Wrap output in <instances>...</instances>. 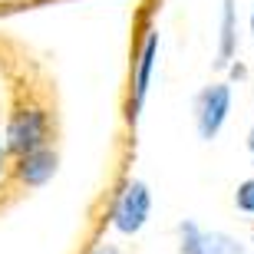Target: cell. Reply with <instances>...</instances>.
Instances as JSON below:
<instances>
[{"mask_svg": "<svg viewBox=\"0 0 254 254\" xmlns=\"http://www.w3.org/2000/svg\"><path fill=\"white\" fill-rule=\"evenodd\" d=\"M238 53V17H235V0L221 3V40H218V66H228Z\"/></svg>", "mask_w": 254, "mask_h": 254, "instance_id": "obj_7", "label": "cell"}, {"mask_svg": "<svg viewBox=\"0 0 254 254\" xmlns=\"http://www.w3.org/2000/svg\"><path fill=\"white\" fill-rule=\"evenodd\" d=\"M93 254H119V248H116V245H99Z\"/></svg>", "mask_w": 254, "mask_h": 254, "instance_id": "obj_9", "label": "cell"}, {"mask_svg": "<svg viewBox=\"0 0 254 254\" xmlns=\"http://www.w3.org/2000/svg\"><path fill=\"white\" fill-rule=\"evenodd\" d=\"M149 211H152V191H149V185L139 182V179L126 182L123 195L116 198V208H113L116 231H123V235H139L142 225L149 221Z\"/></svg>", "mask_w": 254, "mask_h": 254, "instance_id": "obj_2", "label": "cell"}, {"mask_svg": "<svg viewBox=\"0 0 254 254\" xmlns=\"http://www.w3.org/2000/svg\"><path fill=\"white\" fill-rule=\"evenodd\" d=\"M155 63H159V30H149L145 40H142L139 57H135V73H132V103H129V119H132V123L139 119L142 106H145V96H149Z\"/></svg>", "mask_w": 254, "mask_h": 254, "instance_id": "obj_4", "label": "cell"}, {"mask_svg": "<svg viewBox=\"0 0 254 254\" xmlns=\"http://www.w3.org/2000/svg\"><path fill=\"white\" fill-rule=\"evenodd\" d=\"M50 142V116L40 106H23L10 116L7 132H3V145L13 155H30L37 149H47Z\"/></svg>", "mask_w": 254, "mask_h": 254, "instance_id": "obj_1", "label": "cell"}, {"mask_svg": "<svg viewBox=\"0 0 254 254\" xmlns=\"http://www.w3.org/2000/svg\"><path fill=\"white\" fill-rule=\"evenodd\" d=\"M182 254H245V245H238L225 231H201L195 221L179 225Z\"/></svg>", "mask_w": 254, "mask_h": 254, "instance_id": "obj_5", "label": "cell"}, {"mask_svg": "<svg viewBox=\"0 0 254 254\" xmlns=\"http://www.w3.org/2000/svg\"><path fill=\"white\" fill-rule=\"evenodd\" d=\"M228 113H231V86L228 83H211L205 86L195 99V126H198V135L205 142H211L221 132Z\"/></svg>", "mask_w": 254, "mask_h": 254, "instance_id": "obj_3", "label": "cell"}, {"mask_svg": "<svg viewBox=\"0 0 254 254\" xmlns=\"http://www.w3.org/2000/svg\"><path fill=\"white\" fill-rule=\"evenodd\" d=\"M3 169H7V145L0 139V175H3Z\"/></svg>", "mask_w": 254, "mask_h": 254, "instance_id": "obj_10", "label": "cell"}, {"mask_svg": "<svg viewBox=\"0 0 254 254\" xmlns=\"http://www.w3.org/2000/svg\"><path fill=\"white\" fill-rule=\"evenodd\" d=\"M248 152H251V159H254V123H251V132H248Z\"/></svg>", "mask_w": 254, "mask_h": 254, "instance_id": "obj_11", "label": "cell"}, {"mask_svg": "<svg viewBox=\"0 0 254 254\" xmlns=\"http://www.w3.org/2000/svg\"><path fill=\"white\" fill-rule=\"evenodd\" d=\"M251 33H254V10H251Z\"/></svg>", "mask_w": 254, "mask_h": 254, "instance_id": "obj_12", "label": "cell"}, {"mask_svg": "<svg viewBox=\"0 0 254 254\" xmlns=\"http://www.w3.org/2000/svg\"><path fill=\"white\" fill-rule=\"evenodd\" d=\"M57 165H60V155L47 145V149H37V152H30V155H20L17 159V179L27 189H40V185H47L57 175Z\"/></svg>", "mask_w": 254, "mask_h": 254, "instance_id": "obj_6", "label": "cell"}, {"mask_svg": "<svg viewBox=\"0 0 254 254\" xmlns=\"http://www.w3.org/2000/svg\"><path fill=\"white\" fill-rule=\"evenodd\" d=\"M235 205H238V211L254 215V179H245L241 185H238V191H235Z\"/></svg>", "mask_w": 254, "mask_h": 254, "instance_id": "obj_8", "label": "cell"}]
</instances>
